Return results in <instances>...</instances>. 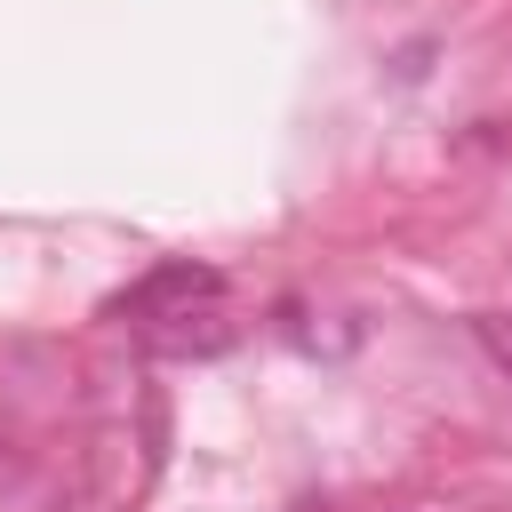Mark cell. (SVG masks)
I'll return each mask as SVG.
<instances>
[{
  "label": "cell",
  "instance_id": "7a4b0ae2",
  "mask_svg": "<svg viewBox=\"0 0 512 512\" xmlns=\"http://www.w3.org/2000/svg\"><path fill=\"white\" fill-rule=\"evenodd\" d=\"M472 344L496 360V376H512V312H472Z\"/></svg>",
  "mask_w": 512,
  "mask_h": 512
},
{
  "label": "cell",
  "instance_id": "6da1fadb",
  "mask_svg": "<svg viewBox=\"0 0 512 512\" xmlns=\"http://www.w3.org/2000/svg\"><path fill=\"white\" fill-rule=\"evenodd\" d=\"M224 296V272L216 264H160V272H144L112 312H136V320H184L192 304H216Z\"/></svg>",
  "mask_w": 512,
  "mask_h": 512
}]
</instances>
